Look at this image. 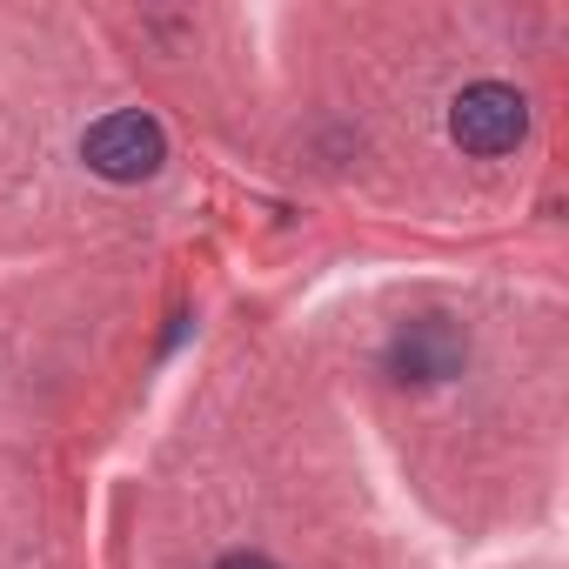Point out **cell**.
Listing matches in <instances>:
<instances>
[{
	"mask_svg": "<svg viewBox=\"0 0 569 569\" xmlns=\"http://www.w3.org/2000/svg\"><path fill=\"white\" fill-rule=\"evenodd\" d=\"M462 369V336L429 316V322H409L396 342H389V376L396 382H449Z\"/></svg>",
	"mask_w": 569,
	"mask_h": 569,
	"instance_id": "3957f363",
	"label": "cell"
},
{
	"mask_svg": "<svg viewBox=\"0 0 569 569\" xmlns=\"http://www.w3.org/2000/svg\"><path fill=\"white\" fill-rule=\"evenodd\" d=\"M81 161H88L101 181H148V174L168 161V134H161L154 114L121 108V114H101V121L81 134Z\"/></svg>",
	"mask_w": 569,
	"mask_h": 569,
	"instance_id": "6da1fadb",
	"label": "cell"
},
{
	"mask_svg": "<svg viewBox=\"0 0 569 569\" xmlns=\"http://www.w3.org/2000/svg\"><path fill=\"white\" fill-rule=\"evenodd\" d=\"M214 569H274V562H268V556H254V549H234V556H221Z\"/></svg>",
	"mask_w": 569,
	"mask_h": 569,
	"instance_id": "277c9868",
	"label": "cell"
},
{
	"mask_svg": "<svg viewBox=\"0 0 569 569\" xmlns=\"http://www.w3.org/2000/svg\"><path fill=\"white\" fill-rule=\"evenodd\" d=\"M449 134L469 154H509L529 134V101L509 81H476L449 101Z\"/></svg>",
	"mask_w": 569,
	"mask_h": 569,
	"instance_id": "7a4b0ae2",
	"label": "cell"
}]
</instances>
